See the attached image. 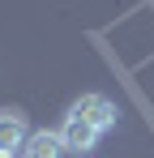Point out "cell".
<instances>
[{
    "mask_svg": "<svg viewBox=\"0 0 154 158\" xmlns=\"http://www.w3.org/2000/svg\"><path fill=\"white\" fill-rule=\"evenodd\" d=\"M26 158H64L60 128H39V132H30V141H26Z\"/></svg>",
    "mask_w": 154,
    "mask_h": 158,
    "instance_id": "obj_4",
    "label": "cell"
},
{
    "mask_svg": "<svg viewBox=\"0 0 154 158\" xmlns=\"http://www.w3.org/2000/svg\"><path fill=\"white\" fill-rule=\"evenodd\" d=\"M103 132L94 124H86V120H73V115H64V124H60V141H64V154H90L94 145H99Z\"/></svg>",
    "mask_w": 154,
    "mask_h": 158,
    "instance_id": "obj_2",
    "label": "cell"
},
{
    "mask_svg": "<svg viewBox=\"0 0 154 158\" xmlns=\"http://www.w3.org/2000/svg\"><path fill=\"white\" fill-rule=\"evenodd\" d=\"M69 115H73V120H86V124H94L99 132H107L111 124H116V107L107 103L103 94H81V98L69 107Z\"/></svg>",
    "mask_w": 154,
    "mask_h": 158,
    "instance_id": "obj_1",
    "label": "cell"
},
{
    "mask_svg": "<svg viewBox=\"0 0 154 158\" xmlns=\"http://www.w3.org/2000/svg\"><path fill=\"white\" fill-rule=\"evenodd\" d=\"M0 158H13V154H0Z\"/></svg>",
    "mask_w": 154,
    "mask_h": 158,
    "instance_id": "obj_5",
    "label": "cell"
},
{
    "mask_svg": "<svg viewBox=\"0 0 154 158\" xmlns=\"http://www.w3.org/2000/svg\"><path fill=\"white\" fill-rule=\"evenodd\" d=\"M30 141V128H26V115L17 111H4L0 115V154H13V150H26Z\"/></svg>",
    "mask_w": 154,
    "mask_h": 158,
    "instance_id": "obj_3",
    "label": "cell"
}]
</instances>
